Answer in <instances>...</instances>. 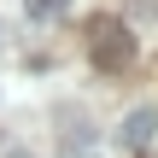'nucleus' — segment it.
Here are the masks:
<instances>
[{
    "label": "nucleus",
    "mask_w": 158,
    "mask_h": 158,
    "mask_svg": "<svg viewBox=\"0 0 158 158\" xmlns=\"http://www.w3.org/2000/svg\"><path fill=\"white\" fill-rule=\"evenodd\" d=\"M12 158H29V152H12Z\"/></svg>",
    "instance_id": "5"
},
{
    "label": "nucleus",
    "mask_w": 158,
    "mask_h": 158,
    "mask_svg": "<svg viewBox=\"0 0 158 158\" xmlns=\"http://www.w3.org/2000/svg\"><path fill=\"white\" fill-rule=\"evenodd\" d=\"M152 129H158V111H147V106H141V111H129V123H123V147H135V152H141V147L152 141Z\"/></svg>",
    "instance_id": "2"
},
{
    "label": "nucleus",
    "mask_w": 158,
    "mask_h": 158,
    "mask_svg": "<svg viewBox=\"0 0 158 158\" xmlns=\"http://www.w3.org/2000/svg\"><path fill=\"white\" fill-rule=\"evenodd\" d=\"M64 6H70V0H23V12H29L35 23H47V18H59Z\"/></svg>",
    "instance_id": "3"
},
{
    "label": "nucleus",
    "mask_w": 158,
    "mask_h": 158,
    "mask_svg": "<svg viewBox=\"0 0 158 158\" xmlns=\"http://www.w3.org/2000/svg\"><path fill=\"white\" fill-rule=\"evenodd\" d=\"M0 47H6V23H0Z\"/></svg>",
    "instance_id": "4"
},
{
    "label": "nucleus",
    "mask_w": 158,
    "mask_h": 158,
    "mask_svg": "<svg viewBox=\"0 0 158 158\" xmlns=\"http://www.w3.org/2000/svg\"><path fill=\"white\" fill-rule=\"evenodd\" d=\"M88 53H94L100 70H123V64L135 59V35H129L117 18H94V23H88Z\"/></svg>",
    "instance_id": "1"
}]
</instances>
